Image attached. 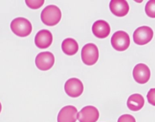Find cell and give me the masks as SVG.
<instances>
[{"label": "cell", "instance_id": "obj_8", "mask_svg": "<svg viewBox=\"0 0 155 122\" xmlns=\"http://www.w3.org/2000/svg\"><path fill=\"white\" fill-rule=\"evenodd\" d=\"M100 113L97 108L92 105L85 106L78 113L77 119L79 122H96L99 119Z\"/></svg>", "mask_w": 155, "mask_h": 122}, {"label": "cell", "instance_id": "obj_18", "mask_svg": "<svg viewBox=\"0 0 155 122\" xmlns=\"http://www.w3.org/2000/svg\"><path fill=\"white\" fill-rule=\"evenodd\" d=\"M147 99L148 101L149 104L155 106V88L150 89L147 93Z\"/></svg>", "mask_w": 155, "mask_h": 122}, {"label": "cell", "instance_id": "obj_10", "mask_svg": "<svg viewBox=\"0 0 155 122\" xmlns=\"http://www.w3.org/2000/svg\"><path fill=\"white\" fill-rule=\"evenodd\" d=\"M78 110L73 105H66L59 111L57 122H76Z\"/></svg>", "mask_w": 155, "mask_h": 122}, {"label": "cell", "instance_id": "obj_14", "mask_svg": "<svg viewBox=\"0 0 155 122\" xmlns=\"http://www.w3.org/2000/svg\"><path fill=\"white\" fill-rule=\"evenodd\" d=\"M144 105V99L141 94L131 95L127 100V107L129 110L133 111H138L143 108Z\"/></svg>", "mask_w": 155, "mask_h": 122}, {"label": "cell", "instance_id": "obj_9", "mask_svg": "<svg viewBox=\"0 0 155 122\" xmlns=\"http://www.w3.org/2000/svg\"><path fill=\"white\" fill-rule=\"evenodd\" d=\"M133 78L139 84H144L150 80V71L148 66L144 63H138L134 67Z\"/></svg>", "mask_w": 155, "mask_h": 122}, {"label": "cell", "instance_id": "obj_20", "mask_svg": "<svg viewBox=\"0 0 155 122\" xmlns=\"http://www.w3.org/2000/svg\"><path fill=\"white\" fill-rule=\"evenodd\" d=\"M1 111H2V104L0 102V113H1Z\"/></svg>", "mask_w": 155, "mask_h": 122}, {"label": "cell", "instance_id": "obj_12", "mask_svg": "<svg viewBox=\"0 0 155 122\" xmlns=\"http://www.w3.org/2000/svg\"><path fill=\"white\" fill-rule=\"evenodd\" d=\"M110 9L116 16L123 17L129 12V5L126 0H111L110 2Z\"/></svg>", "mask_w": 155, "mask_h": 122}, {"label": "cell", "instance_id": "obj_16", "mask_svg": "<svg viewBox=\"0 0 155 122\" xmlns=\"http://www.w3.org/2000/svg\"><path fill=\"white\" fill-rule=\"evenodd\" d=\"M145 12L148 17L155 19V0H150L145 5Z\"/></svg>", "mask_w": 155, "mask_h": 122}, {"label": "cell", "instance_id": "obj_13", "mask_svg": "<svg viewBox=\"0 0 155 122\" xmlns=\"http://www.w3.org/2000/svg\"><path fill=\"white\" fill-rule=\"evenodd\" d=\"M93 34L98 38H105L110 33V27L108 22L104 20H98L92 26Z\"/></svg>", "mask_w": 155, "mask_h": 122}, {"label": "cell", "instance_id": "obj_15", "mask_svg": "<svg viewBox=\"0 0 155 122\" xmlns=\"http://www.w3.org/2000/svg\"><path fill=\"white\" fill-rule=\"evenodd\" d=\"M62 50L66 55H74L78 50V44L73 38H66L62 43Z\"/></svg>", "mask_w": 155, "mask_h": 122}, {"label": "cell", "instance_id": "obj_7", "mask_svg": "<svg viewBox=\"0 0 155 122\" xmlns=\"http://www.w3.org/2000/svg\"><path fill=\"white\" fill-rule=\"evenodd\" d=\"M65 92L71 98H77L81 96L84 91L82 82L77 78H71L65 82Z\"/></svg>", "mask_w": 155, "mask_h": 122}, {"label": "cell", "instance_id": "obj_4", "mask_svg": "<svg viewBox=\"0 0 155 122\" xmlns=\"http://www.w3.org/2000/svg\"><path fill=\"white\" fill-rule=\"evenodd\" d=\"M111 44L115 50L118 51H124L129 48L130 45L129 35L123 31L115 32L111 38Z\"/></svg>", "mask_w": 155, "mask_h": 122}, {"label": "cell", "instance_id": "obj_19", "mask_svg": "<svg viewBox=\"0 0 155 122\" xmlns=\"http://www.w3.org/2000/svg\"><path fill=\"white\" fill-rule=\"evenodd\" d=\"M117 122H136V120H135V118L132 115L126 114L120 116Z\"/></svg>", "mask_w": 155, "mask_h": 122}, {"label": "cell", "instance_id": "obj_6", "mask_svg": "<svg viewBox=\"0 0 155 122\" xmlns=\"http://www.w3.org/2000/svg\"><path fill=\"white\" fill-rule=\"evenodd\" d=\"M55 63L54 55L51 52H41L37 55L35 59V63L39 69L47 71L53 67Z\"/></svg>", "mask_w": 155, "mask_h": 122}, {"label": "cell", "instance_id": "obj_3", "mask_svg": "<svg viewBox=\"0 0 155 122\" xmlns=\"http://www.w3.org/2000/svg\"><path fill=\"white\" fill-rule=\"evenodd\" d=\"M99 58V50L95 44L89 43L85 44L81 50V59L87 66H92L97 63Z\"/></svg>", "mask_w": 155, "mask_h": 122}, {"label": "cell", "instance_id": "obj_11", "mask_svg": "<svg viewBox=\"0 0 155 122\" xmlns=\"http://www.w3.org/2000/svg\"><path fill=\"white\" fill-rule=\"evenodd\" d=\"M36 46L41 49H46L50 47L53 43V35L47 29L39 31L34 39Z\"/></svg>", "mask_w": 155, "mask_h": 122}, {"label": "cell", "instance_id": "obj_5", "mask_svg": "<svg viewBox=\"0 0 155 122\" xmlns=\"http://www.w3.org/2000/svg\"><path fill=\"white\" fill-rule=\"evenodd\" d=\"M153 37V30L148 26H141L134 32L133 40L138 45H144L150 42Z\"/></svg>", "mask_w": 155, "mask_h": 122}, {"label": "cell", "instance_id": "obj_17", "mask_svg": "<svg viewBox=\"0 0 155 122\" xmlns=\"http://www.w3.org/2000/svg\"><path fill=\"white\" fill-rule=\"evenodd\" d=\"M25 3L32 9H37L44 4V0H26Z\"/></svg>", "mask_w": 155, "mask_h": 122}, {"label": "cell", "instance_id": "obj_1", "mask_svg": "<svg viewBox=\"0 0 155 122\" xmlns=\"http://www.w3.org/2000/svg\"><path fill=\"white\" fill-rule=\"evenodd\" d=\"M61 10L54 5H50L46 7L41 15V19L43 23L48 26H54L57 25L61 20Z\"/></svg>", "mask_w": 155, "mask_h": 122}, {"label": "cell", "instance_id": "obj_2", "mask_svg": "<svg viewBox=\"0 0 155 122\" xmlns=\"http://www.w3.org/2000/svg\"><path fill=\"white\" fill-rule=\"evenodd\" d=\"M10 27L13 33L18 37H27L32 32V25L31 22L22 17L13 19Z\"/></svg>", "mask_w": 155, "mask_h": 122}]
</instances>
